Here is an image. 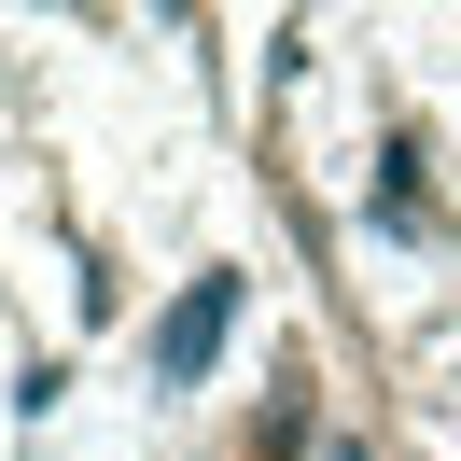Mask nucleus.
<instances>
[{"instance_id":"nucleus-1","label":"nucleus","mask_w":461,"mask_h":461,"mask_svg":"<svg viewBox=\"0 0 461 461\" xmlns=\"http://www.w3.org/2000/svg\"><path fill=\"white\" fill-rule=\"evenodd\" d=\"M224 321H238V280H196V294H182L168 321H154V377H210Z\"/></svg>"}]
</instances>
